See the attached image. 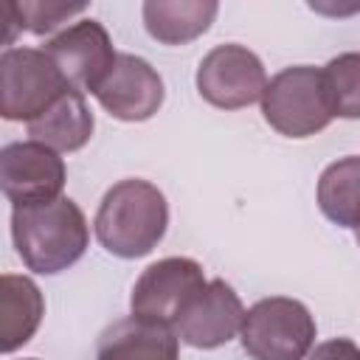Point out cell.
I'll list each match as a JSON object with an SVG mask.
<instances>
[{
	"label": "cell",
	"mask_w": 360,
	"mask_h": 360,
	"mask_svg": "<svg viewBox=\"0 0 360 360\" xmlns=\"http://www.w3.org/2000/svg\"><path fill=\"white\" fill-rule=\"evenodd\" d=\"M11 236L28 270L53 276L82 259L90 242L87 219L70 197L11 211Z\"/></svg>",
	"instance_id": "cell-1"
},
{
	"label": "cell",
	"mask_w": 360,
	"mask_h": 360,
	"mask_svg": "<svg viewBox=\"0 0 360 360\" xmlns=\"http://www.w3.org/2000/svg\"><path fill=\"white\" fill-rule=\"evenodd\" d=\"M98 242L121 259L146 256L166 233L169 205L158 186L146 180H121L115 183L96 214Z\"/></svg>",
	"instance_id": "cell-2"
},
{
	"label": "cell",
	"mask_w": 360,
	"mask_h": 360,
	"mask_svg": "<svg viewBox=\"0 0 360 360\" xmlns=\"http://www.w3.org/2000/svg\"><path fill=\"white\" fill-rule=\"evenodd\" d=\"M264 121L287 138H309L329 127L332 107L323 87V70L309 65L284 68L262 93Z\"/></svg>",
	"instance_id": "cell-3"
},
{
	"label": "cell",
	"mask_w": 360,
	"mask_h": 360,
	"mask_svg": "<svg viewBox=\"0 0 360 360\" xmlns=\"http://www.w3.org/2000/svg\"><path fill=\"white\" fill-rule=\"evenodd\" d=\"M239 340L253 360H304L315 343V321L295 298H262L245 312Z\"/></svg>",
	"instance_id": "cell-4"
},
{
	"label": "cell",
	"mask_w": 360,
	"mask_h": 360,
	"mask_svg": "<svg viewBox=\"0 0 360 360\" xmlns=\"http://www.w3.org/2000/svg\"><path fill=\"white\" fill-rule=\"evenodd\" d=\"M70 84L42 48H6L0 56V115L6 121L39 118Z\"/></svg>",
	"instance_id": "cell-5"
},
{
	"label": "cell",
	"mask_w": 360,
	"mask_h": 360,
	"mask_svg": "<svg viewBox=\"0 0 360 360\" xmlns=\"http://www.w3.org/2000/svg\"><path fill=\"white\" fill-rule=\"evenodd\" d=\"M205 273L194 259L186 256H169L155 264H149L141 278L132 287V315L174 326L177 318L188 309V304L205 290Z\"/></svg>",
	"instance_id": "cell-6"
},
{
	"label": "cell",
	"mask_w": 360,
	"mask_h": 360,
	"mask_svg": "<svg viewBox=\"0 0 360 360\" xmlns=\"http://www.w3.org/2000/svg\"><path fill=\"white\" fill-rule=\"evenodd\" d=\"M267 73L262 59L245 45H217L197 68L200 96L219 110H239L262 98Z\"/></svg>",
	"instance_id": "cell-7"
},
{
	"label": "cell",
	"mask_w": 360,
	"mask_h": 360,
	"mask_svg": "<svg viewBox=\"0 0 360 360\" xmlns=\"http://www.w3.org/2000/svg\"><path fill=\"white\" fill-rule=\"evenodd\" d=\"M0 186L14 208L59 200L65 186V160L59 152L37 141L8 143L0 152Z\"/></svg>",
	"instance_id": "cell-8"
},
{
	"label": "cell",
	"mask_w": 360,
	"mask_h": 360,
	"mask_svg": "<svg viewBox=\"0 0 360 360\" xmlns=\"http://www.w3.org/2000/svg\"><path fill=\"white\" fill-rule=\"evenodd\" d=\"M42 51L56 62V68L62 70L68 84L79 93H84V90L96 93V87L107 79V73L112 70L115 56H118L112 51L110 34L96 20L73 22L70 28L51 37L42 45Z\"/></svg>",
	"instance_id": "cell-9"
},
{
	"label": "cell",
	"mask_w": 360,
	"mask_h": 360,
	"mask_svg": "<svg viewBox=\"0 0 360 360\" xmlns=\"http://www.w3.org/2000/svg\"><path fill=\"white\" fill-rule=\"evenodd\" d=\"M93 96L110 115L121 121H146L163 104V79L146 59L118 53L112 70Z\"/></svg>",
	"instance_id": "cell-10"
},
{
	"label": "cell",
	"mask_w": 360,
	"mask_h": 360,
	"mask_svg": "<svg viewBox=\"0 0 360 360\" xmlns=\"http://www.w3.org/2000/svg\"><path fill=\"white\" fill-rule=\"evenodd\" d=\"M245 307L231 284L214 278L172 326L177 340L194 349H217L242 332Z\"/></svg>",
	"instance_id": "cell-11"
},
{
	"label": "cell",
	"mask_w": 360,
	"mask_h": 360,
	"mask_svg": "<svg viewBox=\"0 0 360 360\" xmlns=\"http://www.w3.org/2000/svg\"><path fill=\"white\" fill-rule=\"evenodd\" d=\"M96 360H180L177 335L172 326L129 315L104 329Z\"/></svg>",
	"instance_id": "cell-12"
},
{
	"label": "cell",
	"mask_w": 360,
	"mask_h": 360,
	"mask_svg": "<svg viewBox=\"0 0 360 360\" xmlns=\"http://www.w3.org/2000/svg\"><path fill=\"white\" fill-rule=\"evenodd\" d=\"M93 112L84 101V93L68 90L62 93L39 118L28 124V135L37 143H45L53 152H76L93 135Z\"/></svg>",
	"instance_id": "cell-13"
},
{
	"label": "cell",
	"mask_w": 360,
	"mask_h": 360,
	"mask_svg": "<svg viewBox=\"0 0 360 360\" xmlns=\"http://www.w3.org/2000/svg\"><path fill=\"white\" fill-rule=\"evenodd\" d=\"M45 315V301L39 287L14 273H3L0 278V349L8 354L28 343L39 329Z\"/></svg>",
	"instance_id": "cell-14"
},
{
	"label": "cell",
	"mask_w": 360,
	"mask_h": 360,
	"mask_svg": "<svg viewBox=\"0 0 360 360\" xmlns=\"http://www.w3.org/2000/svg\"><path fill=\"white\" fill-rule=\"evenodd\" d=\"M217 11L214 0H149L143 3V25L158 42L183 45L205 34Z\"/></svg>",
	"instance_id": "cell-15"
},
{
	"label": "cell",
	"mask_w": 360,
	"mask_h": 360,
	"mask_svg": "<svg viewBox=\"0 0 360 360\" xmlns=\"http://www.w3.org/2000/svg\"><path fill=\"white\" fill-rule=\"evenodd\" d=\"M318 205L340 228H360V155L329 163L318 177Z\"/></svg>",
	"instance_id": "cell-16"
},
{
	"label": "cell",
	"mask_w": 360,
	"mask_h": 360,
	"mask_svg": "<svg viewBox=\"0 0 360 360\" xmlns=\"http://www.w3.org/2000/svg\"><path fill=\"white\" fill-rule=\"evenodd\" d=\"M323 87L338 118H360V53H340L323 68Z\"/></svg>",
	"instance_id": "cell-17"
},
{
	"label": "cell",
	"mask_w": 360,
	"mask_h": 360,
	"mask_svg": "<svg viewBox=\"0 0 360 360\" xmlns=\"http://www.w3.org/2000/svg\"><path fill=\"white\" fill-rule=\"evenodd\" d=\"M87 6L84 3H37V0H22L17 3V14L22 20V31L31 34H51L56 31L62 22H68L73 14H82Z\"/></svg>",
	"instance_id": "cell-18"
},
{
	"label": "cell",
	"mask_w": 360,
	"mask_h": 360,
	"mask_svg": "<svg viewBox=\"0 0 360 360\" xmlns=\"http://www.w3.org/2000/svg\"><path fill=\"white\" fill-rule=\"evenodd\" d=\"M309 360H360V349L349 338H332L315 346Z\"/></svg>",
	"instance_id": "cell-19"
},
{
	"label": "cell",
	"mask_w": 360,
	"mask_h": 360,
	"mask_svg": "<svg viewBox=\"0 0 360 360\" xmlns=\"http://www.w3.org/2000/svg\"><path fill=\"white\" fill-rule=\"evenodd\" d=\"M0 20H3V42L11 45L14 34L22 31V20H20V14H17V3L3 0V3H0Z\"/></svg>",
	"instance_id": "cell-20"
},
{
	"label": "cell",
	"mask_w": 360,
	"mask_h": 360,
	"mask_svg": "<svg viewBox=\"0 0 360 360\" xmlns=\"http://www.w3.org/2000/svg\"><path fill=\"white\" fill-rule=\"evenodd\" d=\"M357 245H360V228H357Z\"/></svg>",
	"instance_id": "cell-21"
}]
</instances>
